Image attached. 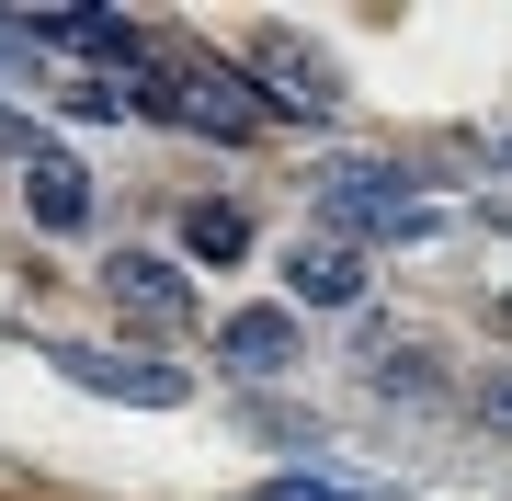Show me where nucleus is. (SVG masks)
Here are the masks:
<instances>
[{
  "label": "nucleus",
  "instance_id": "f257e3e1",
  "mask_svg": "<svg viewBox=\"0 0 512 501\" xmlns=\"http://www.w3.org/2000/svg\"><path fill=\"white\" fill-rule=\"evenodd\" d=\"M148 114H183V126H205V137H262V92L239 69H217V57H171Z\"/></svg>",
  "mask_w": 512,
  "mask_h": 501
},
{
  "label": "nucleus",
  "instance_id": "f03ea898",
  "mask_svg": "<svg viewBox=\"0 0 512 501\" xmlns=\"http://www.w3.org/2000/svg\"><path fill=\"white\" fill-rule=\"evenodd\" d=\"M308 194L330 205V217H353V228H421L410 171H399V160H365V149H330V160L308 171Z\"/></svg>",
  "mask_w": 512,
  "mask_h": 501
},
{
  "label": "nucleus",
  "instance_id": "7ed1b4c3",
  "mask_svg": "<svg viewBox=\"0 0 512 501\" xmlns=\"http://www.w3.org/2000/svg\"><path fill=\"white\" fill-rule=\"evenodd\" d=\"M57 376H80L92 399H137V410H171V399H183L171 365H137V353H103V342H57Z\"/></svg>",
  "mask_w": 512,
  "mask_h": 501
},
{
  "label": "nucleus",
  "instance_id": "20e7f679",
  "mask_svg": "<svg viewBox=\"0 0 512 501\" xmlns=\"http://www.w3.org/2000/svg\"><path fill=\"white\" fill-rule=\"evenodd\" d=\"M103 297L126 308V319H148V331H183V319H194L183 274H171L160 251H114V262H103Z\"/></svg>",
  "mask_w": 512,
  "mask_h": 501
},
{
  "label": "nucleus",
  "instance_id": "39448f33",
  "mask_svg": "<svg viewBox=\"0 0 512 501\" xmlns=\"http://www.w3.org/2000/svg\"><path fill=\"white\" fill-rule=\"evenodd\" d=\"M12 183H23V217H35V228H92V171H80L69 149H46V137H35Z\"/></svg>",
  "mask_w": 512,
  "mask_h": 501
},
{
  "label": "nucleus",
  "instance_id": "423d86ee",
  "mask_svg": "<svg viewBox=\"0 0 512 501\" xmlns=\"http://www.w3.org/2000/svg\"><path fill=\"white\" fill-rule=\"evenodd\" d=\"M251 80H262V92H274L262 114H308V126L330 114V57H308L296 35H262V46H251Z\"/></svg>",
  "mask_w": 512,
  "mask_h": 501
},
{
  "label": "nucleus",
  "instance_id": "0eeeda50",
  "mask_svg": "<svg viewBox=\"0 0 512 501\" xmlns=\"http://www.w3.org/2000/svg\"><path fill=\"white\" fill-rule=\"evenodd\" d=\"M285 297L296 308H365V251L353 240H296L285 251Z\"/></svg>",
  "mask_w": 512,
  "mask_h": 501
},
{
  "label": "nucleus",
  "instance_id": "6e6552de",
  "mask_svg": "<svg viewBox=\"0 0 512 501\" xmlns=\"http://www.w3.org/2000/svg\"><path fill=\"white\" fill-rule=\"evenodd\" d=\"M217 365L285 376V365H296V319H285V308H228V319H217Z\"/></svg>",
  "mask_w": 512,
  "mask_h": 501
},
{
  "label": "nucleus",
  "instance_id": "1a4fd4ad",
  "mask_svg": "<svg viewBox=\"0 0 512 501\" xmlns=\"http://www.w3.org/2000/svg\"><path fill=\"white\" fill-rule=\"evenodd\" d=\"M433 388H444L433 342H376V399H433Z\"/></svg>",
  "mask_w": 512,
  "mask_h": 501
},
{
  "label": "nucleus",
  "instance_id": "9d476101",
  "mask_svg": "<svg viewBox=\"0 0 512 501\" xmlns=\"http://www.w3.org/2000/svg\"><path fill=\"white\" fill-rule=\"evenodd\" d=\"M183 240H194L205 262H239V251H251V217H239V205H194V217H183Z\"/></svg>",
  "mask_w": 512,
  "mask_h": 501
},
{
  "label": "nucleus",
  "instance_id": "9b49d317",
  "mask_svg": "<svg viewBox=\"0 0 512 501\" xmlns=\"http://www.w3.org/2000/svg\"><path fill=\"white\" fill-rule=\"evenodd\" d=\"M262 501H365V490H330V479H274Z\"/></svg>",
  "mask_w": 512,
  "mask_h": 501
},
{
  "label": "nucleus",
  "instance_id": "f8f14e48",
  "mask_svg": "<svg viewBox=\"0 0 512 501\" xmlns=\"http://www.w3.org/2000/svg\"><path fill=\"white\" fill-rule=\"evenodd\" d=\"M478 410H490V422L512 433V376H490V388H478Z\"/></svg>",
  "mask_w": 512,
  "mask_h": 501
}]
</instances>
